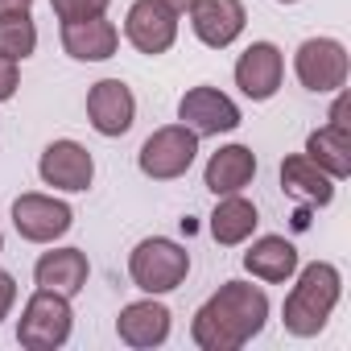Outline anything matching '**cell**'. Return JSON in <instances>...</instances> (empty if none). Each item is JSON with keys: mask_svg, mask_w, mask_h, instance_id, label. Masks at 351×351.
Listing matches in <instances>:
<instances>
[{"mask_svg": "<svg viewBox=\"0 0 351 351\" xmlns=\"http://www.w3.org/2000/svg\"><path fill=\"white\" fill-rule=\"evenodd\" d=\"M13 306H17V281H13V273L0 269V322L13 314Z\"/></svg>", "mask_w": 351, "mask_h": 351, "instance_id": "cell-25", "label": "cell"}, {"mask_svg": "<svg viewBox=\"0 0 351 351\" xmlns=\"http://www.w3.org/2000/svg\"><path fill=\"white\" fill-rule=\"evenodd\" d=\"M244 25H248L244 0H195L191 5V29L211 50H228L244 34Z\"/></svg>", "mask_w": 351, "mask_h": 351, "instance_id": "cell-14", "label": "cell"}, {"mask_svg": "<svg viewBox=\"0 0 351 351\" xmlns=\"http://www.w3.org/2000/svg\"><path fill=\"white\" fill-rule=\"evenodd\" d=\"M195 157H199V136L186 124H161L157 132L145 136V145L136 153V165L153 182H173L195 165Z\"/></svg>", "mask_w": 351, "mask_h": 351, "instance_id": "cell-5", "label": "cell"}, {"mask_svg": "<svg viewBox=\"0 0 351 351\" xmlns=\"http://www.w3.org/2000/svg\"><path fill=\"white\" fill-rule=\"evenodd\" d=\"M112 0H50V9L58 21H87V17H104Z\"/></svg>", "mask_w": 351, "mask_h": 351, "instance_id": "cell-23", "label": "cell"}, {"mask_svg": "<svg viewBox=\"0 0 351 351\" xmlns=\"http://www.w3.org/2000/svg\"><path fill=\"white\" fill-rule=\"evenodd\" d=\"M281 186H285V195H293L310 207H330V199H335V178L326 169H318L306 153H293L281 161Z\"/></svg>", "mask_w": 351, "mask_h": 351, "instance_id": "cell-19", "label": "cell"}, {"mask_svg": "<svg viewBox=\"0 0 351 351\" xmlns=\"http://www.w3.org/2000/svg\"><path fill=\"white\" fill-rule=\"evenodd\" d=\"M87 120L99 136H124L136 120V95L124 79H99L87 91Z\"/></svg>", "mask_w": 351, "mask_h": 351, "instance_id": "cell-11", "label": "cell"}, {"mask_svg": "<svg viewBox=\"0 0 351 351\" xmlns=\"http://www.w3.org/2000/svg\"><path fill=\"white\" fill-rule=\"evenodd\" d=\"M13 228L29 244H54V240H62L75 228V211L62 199H54V195L29 191V195H21L13 203Z\"/></svg>", "mask_w": 351, "mask_h": 351, "instance_id": "cell-7", "label": "cell"}, {"mask_svg": "<svg viewBox=\"0 0 351 351\" xmlns=\"http://www.w3.org/2000/svg\"><path fill=\"white\" fill-rule=\"evenodd\" d=\"M120 46V29L108 17H87V21H62V50L75 62H108Z\"/></svg>", "mask_w": 351, "mask_h": 351, "instance_id": "cell-17", "label": "cell"}, {"mask_svg": "<svg viewBox=\"0 0 351 351\" xmlns=\"http://www.w3.org/2000/svg\"><path fill=\"white\" fill-rule=\"evenodd\" d=\"M38 50V25L29 13H13V17H0V54L25 62Z\"/></svg>", "mask_w": 351, "mask_h": 351, "instance_id": "cell-22", "label": "cell"}, {"mask_svg": "<svg viewBox=\"0 0 351 351\" xmlns=\"http://www.w3.org/2000/svg\"><path fill=\"white\" fill-rule=\"evenodd\" d=\"M17 91H21V71H17V62H13V58L0 54V104H9Z\"/></svg>", "mask_w": 351, "mask_h": 351, "instance_id": "cell-24", "label": "cell"}, {"mask_svg": "<svg viewBox=\"0 0 351 351\" xmlns=\"http://www.w3.org/2000/svg\"><path fill=\"white\" fill-rule=\"evenodd\" d=\"M161 5H165V9H173V13L182 17V13H191V5H195V0H161Z\"/></svg>", "mask_w": 351, "mask_h": 351, "instance_id": "cell-27", "label": "cell"}, {"mask_svg": "<svg viewBox=\"0 0 351 351\" xmlns=\"http://www.w3.org/2000/svg\"><path fill=\"white\" fill-rule=\"evenodd\" d=\"M277 5H298V0H277Z\"/></svg>", "mask_w": 351, "mask_h": 351, "instance_id": "cell-28", "label": "cell"}, {"mask_svg": "<svg viewBox=\"0 0 351 351\" xmlns=\"http://www.w3.org/2000/svg\"><path fill=\"white\" fill-rule=\"evenodd\" d=\"M269 322V293L252 281H223L191 322V339L203 351H240Z\"/></svg>", "mask_w": 351, "mask_h": 351, "instance_id": "cell-1", "label": "cell"}, {"mask_svg": "<svg viewBox=\"0 0 351 351\" xmlns=\"http://www.w3.org/2000/svg\"><path fill=\"white\" fill-rule=\"evenodd\" d=\"M347 71H351V58H347V46L339 38H306L298 46V54H293V75L314 95L343 91Z\"/></svg>", "mask_w": 351, "mask_h": 351, "instance_id": "cell-6", "label": "cell"}, {"mask_svg": "<svg viewBox=\"0 0 351 351\" xmlns=\"http://www.w3.org/2000/svg\"><path fill=\"white\" fill-rule=\"evenodd\" d=\"M281 79H285V54L273 46V42H252L240 58H236V87L252 99V104H265L281 91Z\"/></svg>", "mask_w": 351, "mask_h": 351, "instance_id": "cell-12", "label": "cell"}, {"mask_svg": "<svg viewBox=\"0 0 351 351\" xmlns=\"http://www.w3.org/2000/svg\"><path fill=\"white\" fill-rule=\"evenodd\" d=\"M71 330H75L71 298H62L54 289H38L17 318V343L25 351H54L71 339Z\"/></svg>", "mask_w": 351, "mask_h": 351, "instance_id": "cell-4", "label": "cell"}, {"mask_svg": "<svg viewBox=\"0 0 351 351\" xmlns=\"http://www.w3.org/2000/svg\"><path fill=\"white\" fill-rule=\"evenodd\" d=\"M256 223H261V211H256L252 199H244V191L240 195H219V207L211 211V236H215V244H223V248L248 244L252 232H256Z\"/></svg>", "mask_w": 351, "mask_h": 351, "instance_id": "cell-20", "label": "cell"}, {"mask_svg": "<svg viewBox=\"0 0 351 351\" xmlns=\"http://www.w3.org/2000/svg\"><path fill=\"white\" fill-rule=\"evenodd\" d=\"M87 277H91V265H87V252H83V248H50V252H42L38 265H34L38 289H54V293H62V298L83 293Z\"/></svg>", "mask_w": 351, "mask_h": 351, "instance_id": "cell-15", "label": "cell"}, {"mask_svg": "<svg viewBox=\"0 0 351 351\" xmlns=\"http://www.w3.org/2000/svg\"><path fill=\"white\" fill-rule=\"evenodd\" d=\"M293 277H298V281H293V289L285 293L281 322H285L289 335L314 339V335L330 322V314H335V306H339V298H343V273H339L330 261H310V265H298Z\"/></svg>", "mask_w": 351, "mask_h": 351, "instance_id": "cell-2", "label": "cell"}, {"mask_svg": "<svg viewBox=\"0 0 351 351\" xmlns=\"http://www.w3.org/2000/svg\"><path fill=\"white\" fill-rule=\"evenodd\" d=\"M38 173L42 182L54 186V191H66V195H79L95 182V157L91 149H83L79 141L62 136V141H50L42 149V161H38Z\"/></svg>", "mask_w": 351, "mask_h": 351, "instance_id": "cell-9", "label": "cell"}, {"mask_svg": "<svg viewBox=\"0 0 351 351\" xmlns=\"http://www.w3.org/2000/svg\"><path fill=\"white\" fill-rule=\"evenodd\" d=\"M244 269H248L256 281L285 285V281L298 273V248H293V240H285V236H261V240L248 244Z\"/></svg>", "mask_w": 351, "mask_h": 351, "instance_id": "cell-18", "label": "cell"}, {"mask_svg": "<svg viewBox=\"0 0 351 351\" xmlns=\"http://www.w3.org/2000/svg\"><path fill=\"white\" fill-rule=\"evenodd\" d=\"M256 178V153L248 145H223L219 153L207 157L203 169V186L219 199V195H240L244 186H252Z\"/></svg>", "mask_w": 351, "mask_h": 351, "instance_id": "cell-16", "label": "cell"}, {"mask_svg": "<svg viewBox=\"0 0 351 351\" xmlns=\"http://www.w3.org/2000/svg\"><path fill=\"white\" fill-rule=\"evenodd\" d=\"M34 0H0V17H13V13H29Z\"/></svg>", "mask_w": 351, "mask_h": 351, "instance_id": "cell-26", "label": "cell"}, {"mask_svg": "<svg viewBox=\"0 0 351 351\" xmlns=\"http://www.w3.org/2000/svg\"><path fill=\"white\" fill-rule=\"evenodd\" d=\"M124 38L132 42V50L157 58L178 42V13L165 9L161 0H132L124 17Z\"/></svg>", "mask_w": 351, "mask_h": 351, "instance_id": "cell-10", "label": "cell"}, {"mask_svg": "<svg viewBox=\"0 0 351 351\" xmlns=\"http://www.w3.org/2000/svg\"><path fill=\"white\" fill-rule=\"evenodd\" d=\"M128 277L141 293H173L191 277V252L169 236H149L128 252Z\"/></svg>", "mask_w": 351, "mask_h": 351, "instance_id": "cell-3", "label": "cell"}, {"mask_svg": "<svg viewBox=\"0 0 351 351\" xmlns=\"http://www.w3.org/2000/svg\"><path fill=\"white\" fill-rule=\"evenodd\" d=\"M306 157L326 169L335 182H343L347 173H351V128L343 124H322L306 136Z\"/></svg>", "mask_w": 351, "mask_h": 351, "instance_id": "cell-21", "label": "cell"}, {"mask_svg": "<svg viewBox=\"0 0 351 351\" xmlns=\"http://www.w3.org/2000/svg\"><path fill=\"white\" fill-rule=\"evenodd\" d=\"M0 252H5V236H0Z\"/></svg>", "mask_w": 351, "mask_h": 351, "instance_id": "cell-29", "label": "cell"}, {"mask_svg": "<svg viewBox=\"0 0 351 351\" xmlns=\"http://www.w3.org/2000/svg\"><path fill=\"white\" fill-rule=\"evenodd\" d=\"M240 108L232 95H223L219 87H191L178 99V124H186L199 141L203 136H219V132H236L240 128Z\"/></svg>", "mask_w": 351, "mask_h": 351, "instance_id": "cell-8", "label": "cell"}, {"mask_svg": "<svg viewBox=\"0 0 351 351\" xmlns=\"http://www.w3.org/2000/svg\"><path fill=\"white\" fill-rule=\"evenodd\" d=\"M169 326H173V314L165 302H157L153 293L141 298V302H128L120 314H116V335L120 343L136 347V351H149V347H161L169 339Z\"/></svg>", "mask_w": 351, "mask_h": 351, "instance_id": "cell-13", "label": "cell"}]
</instances>
